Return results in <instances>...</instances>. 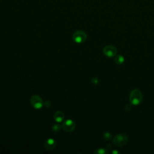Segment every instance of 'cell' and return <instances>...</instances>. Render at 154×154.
Returning <instances> with one entry per match:
<instances>
[{"label": "cell", "instance_id": "obj_2", "mask_svg": "<svg viewBox=\"0 0 154 154\" xmlns=\"http://www.w3.org/2000/svg\"><path fill=\"white\" fill-rule=\"evenodd\" d=\"M128 141V137L123 134H117L113 138L112 142L117 147H122L127 144Z\"/></svg>", "mask_w": 154, "mask_h": 154}, {"label": "cell", "instance_id": "obj_7", "mask_svg": "<svg viewBox=\"0 0 154 154\" xmlns=\"http://www.w3.org/2000/svg\"><path fill=\"white\" fill-rule=\"evenodd\" d=\"M57 145L56 141L53 138H49L46 141H45L44 146L45 148L47 150H52L54 149Z\"/></svg>", "mask_w": 154, "mask_h": 154}, {"label": "cell", "instance_id": "obj_4", "mask_svg": "<svg viewBox=\"0 0 154 154\" xmlns=\"http://www.w3.org/2000/svg\"><path fill=\"white\" fill-rule=\"evenodd\" d=\"M31 104L35 109H40L43 105V100L37 95H34L30 99Z\"/></svg>", "mask_w": 154, "mask_h": 154}, {"label": "cell", "instance_id": "obj_15", "mask_svg": "<svg viewBox=\"0 0 154 154\" xmlns=\"http://www.w3.org/2000/svg\"><path fill=\"white\" fill-rule=\"evenodd\" d=\"M112 153H119V152L114 150V151H112Z\"/></svg>", "mask_w": 154, "mask_h": 154}, {"label": "cell", "instance_id": "obj_12", "mask_svg": "<svg viewBox=\"0 0 154 154\" xmlns=\"http://www.w3.org/2000/svg\"><path fill=\"white\" fill-rule=\"evenodd\" d=\"M103 138L105 140H110L112 138V135H111V134H110L109 132H105L103 134Z\"/></svg>", "mask_w": 154, "mask_h": 154}, {"label": "cell", "instance_id": "obj_9", "mask_svg": "<svg viewBox=\"0 0 154 154\" xmlns=\"http://www.w3.org/2000/svg\"><path fill=\"white\" fill-rule=\"evenodd\" d=\"M114 60H115V62H116L117 64H123V63H124V61H125V58H124V57H123L122 55H117V56L116 57Z\"/></svg>", "mask_w": 154, "mask_h": 154}, {"label": "cell", "instance_id": "obj_14", "mask_svg": "<svg viewBox=\"0 0 154 154\" xmlns=\"http://www.w3.org/2000/svg\"><path fill=\"white\" fill-rule=\"evenodd\" d=\"M92 82H93L94 84H97L98 83V80H97V79L96 78H93L92 79Z\"/></svg>", "mask_w": 154, "mask_h": 154}, {"label": "cell", "instance_id": "obj_3", "mask_svg": "<svg viewBox=\"0 0 154 154\" xmlns=\"http://www.w3.org/2000/svg\"><path fill=\"white\" fill-rule=\"evenodd\" d=\"M87 34L82 31H76L73 34V40L77 43H81L85 41Z\"/></svg>", "mask_w": 154, "mask_h": 154}, {"label": "cell", "instance_id": "obj_11", "mask_svg": "<svg viewBox=\"0 0 154 154\" xmlns=\"http://www.w3.org/2000/svg\"><path fill=\"white\" fill-rule=\"evenodd\" d=\"M61 127L60 125L58 124H55L53 125L52 128V129L54 132H59L61 129Z\"/></svg>", "mask_w": 154, "mask_h": 154}, {"label": "cell", "instance_id": "obj_8", "mask_svg": "<svg viewBox=\"0 0 154 154\" xmlns=\"http://www.w3.org/2000/svg\"><path fill=\"white\" fill-rule=\"evenodd\" d=\"M64 118V113L61 111H57L54 114V119L57 122H61Z\"/></svg>", "mask_w": 154, "mask_h": 154}, {"label": "cell", "instance_id": "obj_5", "mask_svg": "<svg viewBox=\"0 0 154 154\" xmlns=\"http://www.w3.org/2000/svg\"><path fill=\"white\" fill-rule=\"evenodd\" d=\"M75 123L72 120L67 119L63 122L62 125V128L66 132H70L75 129Z\"/></svg>", "mask_w": 154, "mask_h": 154}, {"label": "cell", "instance_id": "obj_1", "mask_svg": "<svg viewBox=\"0 0 154 154\" xmlns=\"http://www.w3.org/2000/svg\"><path fill=\"white\" fill-rule=\"evenodd\" d=\"M143 100V95L140 90L138 89L133 90L129 94V100L134 105H139Z\"/></svg>", "mask_w": 154, "mask_h": 154}, {"label": "cell", "instance_id": "obj_13", "mask_svg": "<svg viewBox=\"0 0 154 154\" xmlns=\"http://www.w3.org/2000/svg\"><path fill=\"white\" fill-rule=\"evenodd\" d=\"M45 106H46L49 107V106H51V102H50L49 100H46V101L45 102Z\"/></svg>", "mask_w": 154, "mask_h": 154}, {"label": "cell", "instance_id": "obj_10", "mask_svg": "<svg viewBox=\"0 0 154 154\" xmlns=\"http://www.w3.org/2000/svg\"><path fill=\"white\" fill-rule=\"evenodd\" d=\"M108 153V152L107 151V150L105 149H103V148L97 149L94 151V153H97V154H106Z\"/></svg>", "mask_w": 154, "mask_h": 154}, {"label": "cell", "instance_id": "obj_6", "mask_svg": "<svg viewBox=\"0 0 154 154\" xmlns=\"http://www.w3.org/2000/svg\"><path fill=\"white\" fill-rule=\"evenodd\" d=\"M103 52L106 56L108 57H112L116 55L117 53V49L116 47L112 45H108L103 48Z\"/></svg>", "mask_w": 154, "mask_h": 154}]
</instances>
